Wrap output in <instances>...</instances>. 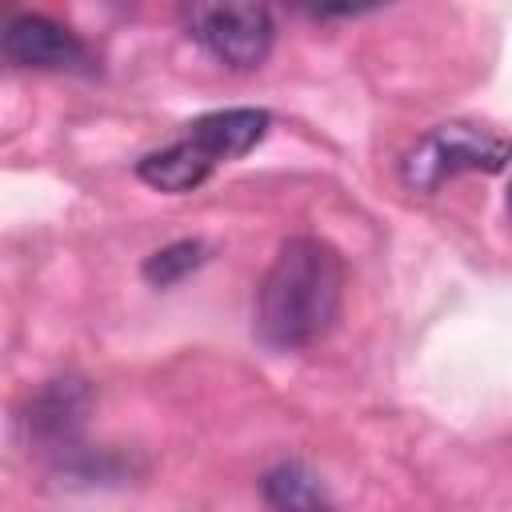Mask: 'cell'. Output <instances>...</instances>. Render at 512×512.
<instances>
[{
    "instance_id": "1",
    "label": "cell",
    "mask_w": 512,
    "mask_h": 512,
    "mask_svg": "<svg viewBox=\"0 0 512 512\" xmlns=\"http://www.w3.org/2000/svg\"><path fill=\"white\" fill-rule=\"evenodd\" d=\"M340 292L344 264L336 248L316 236L288 240L256 292V336L288 352L316 344L340 312Z\"/></svg>"
},
{
    "instance_id": "2",
    "label": "cell",
    "mask_w": 512,
    "mask_h": 512,
    "mask_svg": "<svg viewBox=\"0 0 512 512\" xmlns=\"http://www.w3.org/2000/svg\"><path fill=\"white\" fill-rule=\"evenodd\" d=\"M512 160V140L484 124H436L404 156V184L432 192L460 172H500Z\"/></svg>"
},
{
    "instance_id": "3",
    "label": "cell",
    "mask_w": 512,
    "mask_h": 512,
    "mask_svg": "<svg viewBox=\"0 0 512 512\" xmlns=\"http://www.w3.org/2000/svg\"><path fill=\"white\" fill-rule=\"evenodd\" d=\"M184 28L220 64L248 72L272 52V12L264 4H192L184 8Z\"/></svg>"
},
{
    "instance_id": "4",
    "label": "cell",
    "mask_w": 512,
    "mask_h": 512,
    "mask_svg": "<svg viewBox=\"0 0 512 512\" xmlns=\"http://www.w3.org/2000/svg\"><path fill=\"white\" fill-rule=\"evenodd\" d=\"M92 388L80 376L44 380L20 408V432L40 452H68L88 420Z\"/></svg>"
},
{
    "instance_id": "5",
    "label": "cell",
    "mask_w": 512,
    "mask_h": 512,
    "mask_svg": "<svg viewBox=\"0 0 512 512\" xmlns=\"http://www.w3.org/2000/svg\"><path fill=\"white\" fill-rule=\"evenodd\" d=\"M4 56L20 68H40V72H76L88 64L84 40L56 24L52 16H12L4 28Z\"/></svg>"
},
{
    "instance_id": "6",
    "label": "cell",
    "mask_w": 512,
    "mask_h": 512,
    "mask_svg": "<svg viewBox=\"0 0 512 512\" xmlns=\"http://www.w3.org/2000/svg\"><path fill=\"white\" fill-rule=\"evenodd\" d=\"M268 132V112L260 108H224V112H208L200 120L188 124L184 136H192L216 164L244 156L248 148H256Z\"/></svg>"
},
{
    "instance_id": "7",
    "label": "cell",
    "mask_w": 512,
    "mask_h": 512,
    "mask_svg": "<svg viewBox=\"0 0 512 512\" xmlns=\"http://www.w3.org/2000/svg\"><path fill=\"white\" fill-rule=\"evenodd\" d=\"M212 168H216V160L192 136H180L176 144L148 152L136 164V176L156 192H192L196 184H204L212 176Z\"/></svg>"
},
{
    "instance_id": "8",
    "label": "cell",
    "mask_w": 512,
    "mask_h": 512,
    "mask_svg": "<svg viewBox=\"0 0 512 512\" xmlns=\"http://www.w3.org/2000/svg\"><path fill=\"white\" fill-rule=\"evenodd\" d=\"M260 492L272 512H332V500H328V488L320 484V476L296 460L268 468L260 480Z\"/></svg>"
},
{
    "instance_id": "9",
    "label": "cell",
    "mask_w": 512,
    "mask_h": 512,
    "mask_svg": "<svg viewBox=\"0 0 512 512\" xmlns=\"http://www.w3.org/2000/svg\"><path fill=\"white\" fill-rule=\"evenodd\" d=\"M204 260H208V248L200 240H176V244H168L144 260V280L156 288H172L188 272H196Z\"/></svg>"
},
{
    "instance_id": "10",
    "label": "cell",
    "mask_w": 512,
    "mask_h": 512,
    "mask_svg": "<svg viewBox=\"0 0 512 512\" xmlns=\"http://www.w3.org/2000/svg\"><path fill=\"white\" fill-rule=\"evenodd\" d=\"M508 212H512V188H508Z\"/></svg>"
}]
</instances>
